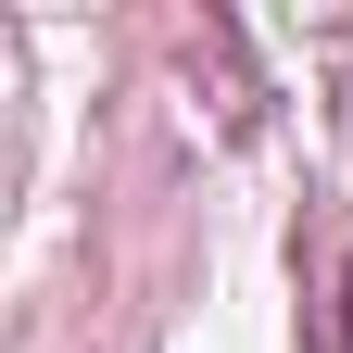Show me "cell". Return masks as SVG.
<instances>
[{
	"mask_svg": "<svg viewBox=\"0 0 353 353\" xmlns=\"http://www.w3.org/2000/svg\"><path fill=\"white\" fill-rule=\"evenodd\" d=\"M341 341H353V265H341Z\"/></svg>",
	"mask_w": 353,
	"mask_h": 353,
	"instance_id": "6da1fadb",
	"label": "cell"
}]
</instances>
